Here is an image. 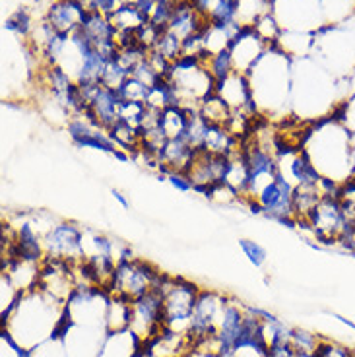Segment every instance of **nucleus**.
<instances>
[{
	"instance_id": "f257e3e1",
	"label": "nucleus",
	"mask_w": 355,
	"mask_h": 357,
	"mask_svg": "<svg viewBox=\"0 0 355 357\" xmlns=\"http://www.w3.org/2000/svg\"><path fill=\"white\" fill-rule=\"evenodd\" d=\"M299 148L322 178L342 185L355 177V136L338 113L305 125Z\"/></svg>"
},
{
	"instance_id": "f03ea898",
	"label": "nucleus",
	"mask_w": 355,
	"mask_h": 357,
	"mask_svg": "<svg viewBox=\"0 0 355 357\" xmlns=\"http://www.w3.org/2000/svg\"><path fill=\"white\" fill-rule=\"evenodd\" d=\"M64 312L66 303L36 287L20 294L16 303L2 312V331L8 332L20 348L33 349L59 332Z\"/></svg>"
},
{
	"instance_id": "7ed1b4c3",
	"label": "nucleus",
	"mask_w": 355,
	"mask_h": 357,
	"mask_svg": "<svg viewBox=\"0 0 355 357\" xmlns=\"http://www.w3.org/2000/svg\"><path fill=\"white\" fill-rule=\"evenodd\" d=\"M163 299V326L165 331L187 334L190 317L196 307L200 287L181 278L163 276L160 284Z\"/></svg>"
},
{
	"instance_id": "20e7f679",
	"label": "nucleus",
	"mask_w": 355,
	"mask_h": 357,
	"mask_svg": "<svg viewBox=\"0 0 355 357\" xmlns=\"http://www.w3.org/2000/svg\"><path fill=\"white\" fill-rule=\"evenodd\" d=\"M161 280H163L161 272H158L150 262L130 257L116 262L115 274L107 291L109 295L123 297L126 301H134L151 289H156L161 284Z\"/></svg>"
},
{
	"instance_id": "39448f33",
	"label": "nucleus",
	"mask_w": 355,
	"mask_h": 357,
	"mask_svg": "<svg viewBox=\"0 0 355 357\" xmlns=\"http://www.w3.org/2000/svg\"><path fill=\"white\" fill-rule=\"evenodd\" d=\"M293 190L295 187L280 173L274 181H270L266 187L258 192L255 200H250L249 204L252 212L268 215L275 222L295 229L297 220H295V212H293Z\"/></svg>"
},
{
	"instance_id": "423d86ee",
	"label": "nucleus",
	"mask_w": 355,
	"mask_h": 357,
	"mask_svg": "<svg viewBox=\"0 0 355 357\" xmlns=\"http://www.w3.org/2000/svg\"><path fill=\"white\" fill-rule=\"evenodd\" d=\"M128 331L140 340L144 348L165 331L163 326V299L160 286L142 297L130 301V319Z\"/></svg>"
},
{
	"instance_id": "0eeeda50",
	"label": "nucleus",
	"mask_w": 355,
	"mask_h": 357,
	"mask_svg": "<svg viewBox=\"0 0 355 357\" xmlns=\"http://www.w3.org/2000/svg\"><path fill=\"white\" fill-rule=\"evenodd\" d=\"M227 301H229L227 297L216 294V291L200 289L187 332L195 349L200 344H204V342H208V340H212L216 336L218 324L222 321L223 309H225Z\"/></svg>"
},
{
	"instance_id": "6e6552de",
	"label": "nucleus",
	"mask_w": 355,
	"mask_h": 357,
	"mask_svg": "<svg viewBox=\"0 0 355 357\" xmlns=\"http://www.w3.org/2000/svg\"><path fill=\"white\" fill-rule=\"evenodd\" d=\"M45 259L76 264L84 260V229L74 222H59L43 235Z\"/></svg>"
},
{
	"instance_id": "1a4fd4ad",
	"label": "nucleus",
	"mask_w": 355,
	"mask_h": 357,
	"mask_svg": "<svg viewBox=\"0 0 355 357\" xmlns=\"http://www.w3.org/2000/svg\"><path fill=\"white\" fill-rule=\"evenodd\" d=\"M227 167H229V155H213L198 150L187 173L195 185V190L210 197L213 188L223 185Z\"/></svg>"
},
{
	"instance_id": "9d476101",
	"label": "nucleus",
	"mask_w": 355,
	"mask_h": 357,
	"mask_svg": "<svg viewBox=\"0 0 355 357\" xmlns=\"http://www.w3.org/2000/svg\"><path fill=\"white\" fill-rule=\"evenodd\" d=\"M66 130L72 142L78 148H91V150H99V152L111 153L115 155L121 148L113 142V138L103 130L101 126L91 123L88 116L84 115H72L66 123Z\"/></svg>"
},
{
	"instance_id": "9b49d317",
	"label": "nucleus",
	"mask_w": 355,
	"mask_h": 357,
	"mask_svg": "<svg viewBox=\"0 0 355 357\" xmlns=\"http://www.w3.org/2000/svg\"><path fill=\"white\" fill-rule=\"evenodd\" d=\"M88 8L78 0H54L47 10V24L53 27L56 33L70 37L86 16Z\"/></svg>"
},
{
	"instance_id": "f8f14e48",
	"label": "nucleus",
	"mask_w": 355,
	"mask_h": 357,
	"mask_svg": "<svg viewBox=\"0 0 355 357\" xmlns=\"http://www.w3.org/2000/svg\"><path fill=\"white\" fill-rule=\"evenodd\" d=\"M190 111L192 109H185L177 105V107H169L160 111V128L165 138H181L185 136L188 126V119H190Z\"/></svg>"
},
{
	"instance_id": "ddd939ff",
	"label": "nucleus",
	"mask_w": 355,
	"mask_h": 357,
	"mask_svg": "<svg viewBox=\"0 0 355 357\" xmlns=\"http://www.w3.org/2000/svg\"><path fill=\"white\" fill-rule=\"evenodd\" d=\"M324 197L320 185H307V187H295L293 190V212L297 222H305L312 208L319 204L320 198Z\"/></svg>"
},
{
	"instance_id": "4468645a",
	"label": "nucleus",
	"mask_w": 355,
	"mask_h": 357,
	"mask_svg": "<svg viewBox=\"0 0 355 357\" xmlns=\"http://www.w3.org/2000/svg\"><path fill=\"white\" fill-rule=\"evenodd\" d=\"M111 22L116 27L119 36H128V33H136V29L142 27L150 20L140 14V10L134 6V2H123L115 14L111 16Z\"/></svg>"
},
{
	"instance_id": "2eb2a0df",
	"label": "nucleus",
	"mask_w": 355,
	"mask_h": 357,
	"mask_svg": "<svg viewBox=\"0 0 355 357\" xmlns=\"http://www.w3.org/2000/svg\"><path fill=\"white\" fill-rule=\"evenodd\" d=\"M239 8L241 0H218L212 12L206 16L212 27H237L239 26Z\"/></svg>"
},
{
	"instance_id": "dca6fc26",
	"label": "nucleus",
	"mask_w": 355,
	"mask_h": 357,
	"mask_svg": "<svg viewBox=\"0 0 355 357\" xmlns=\"http://www.w3.org/2000/svg\"><path fill=\"white\" fill-rule=\"evenodd\" d=\"M198 113L200 116L204 119L206 123H210V125H222L227 126L231 121V115H233V111L229 109V105L223 101L216 91H213L212 96H208V98L200 103V107H198Z\"/></svg>"
},
{
	"instance_id": "f3484780",
	"label": "nucleus",
	"mask_w": 355,
	"mask_h": 357,
	"mask_svg": "<svg viewBox=\"0 0 355 357\" xmlns=\"http://www.w3.org/2000/svg\"><path fill=\"white\" fill-rule=\"evenodd\" d=\"M202 63H204V66L212 74V78L216 82H222L223 78H227L229 74L235 72L233 56H231L229 49L218 51V53L210 54V56H202Z\"/></svg>"
},
{
	"instance_id": "a211bd4d",
	"label": "nucleus",
	"mask_w": 355,
	"mask_h": 357,
	"mask_svg": "<svg viewBox=\"0 0 355 357\" xmlns=\"http://www.w3.org/2000/svg\"><path fill=\"white\" fill-rule=\"evenodd\" d=\"M151 86L144 84L138 78H126L125 84L119 89H115L116 96L121 98V101H144L146 103V98H148V91H150Z\"/></svg>"
},
{
	"instance_id": "6ab92c4d",
	"label": "nucleus",
	"mask_w": 355,
	"mask_h": 357,
	"mask_svg": "<svg viewBox=\"0 0 355 357\" xmlns=\"http://www.w3.org/2000/svg\"><path fill=\"white\" fill-rule=\"evenodd\" d=\"M31 16H29V12L24 8L16 10L10 18L4 20V29L6 31H12V33H16V36L27 37L29 36V31H31Z\"/></svg>"
},
{
	"instance_id": "aec40b11",
	"label": "nucleus",
	"mask_w": 355,
	"mask_h": 357,
	"mask_svg": "<svg viewBox=\"0 0 355 357\" xmlns=\"http://www.w3.org/2000/svg\"><path fill=\"white\" fill-rule=\"evenodd\" d=\"M320 340L322 338L315 332L305 331V328H293L292 346L295 348V351H309V354H312L320 344Z\"/></svg>"
},
{
	"instance_id": "412c9836",
	"label": "nucleus",
	"mask_w": 355,
	"mask_h": 357,
	"mask_svg": "<svg viewBox=\"0 0 355 357\" xmlns=\"http://www.w3.org/2000/svg\"><path fill=\"white\" fill-rule=\"evenodd\" d=\"M239 247L241 250H243V255L247 257V260H249L252 266H264V262H266L268 259V252L260 243L252 241V239H239Z\"/></svg>"
},
{
	"instance_id": "4be33fe9",
	"label": "nucleus",
	"mask_w": 355,
	"mask_h": 357,
	"mask_svg": "<svg viewBox=\"0 0 355 357\" xmlns=\"http://www.w3.org/2000/svg\"><path fill=\"white\" fill-rule=\"evenodd\" d=\"M312 357H355L354 349L347 346H342L338 342H330V340H320L317 349L312 351Z\"/></svg>"
},
{
	"instance_id": "5701e85b",
	"label": "nucleus",
	"mask_w": 355,
	"mask_h": 357,
	"mask_svg": "<svg viewBox=\"0 0 355 357\" xmlns=\"http://www.w3.org/2000/svg\"><path fill=\"white\" fill-rule=\"evenodd\" d=\"M165 178L171 183V187H175L177 190H181V192H190V190H195V185H192L188 173H185V171H169V173H165Z\"/></svg>"
},
{
	"instance_id": "b1692460",
	"label": "nucleus",
	"mask_w": 355,
	"mask_h": 357,
	"mask_svg": "<svg viewBox=\"0 0 355 357\" xmlns=\"http://www.w3.org/2000/svg\"><path fill=\"white\" fill-rule=\"evenodd\" d=\"M121 4H123V0H89L88 10H93V12H99L107 18H111Z\"/></svg>"
},
{
	"instance_id": "393cba45",
	"label": "nucleus",
	"mask_w": 355,
	"mask_h": 357,
	"mask_svg": "<svg viewBox=\"0 0 355 357\" xmlns=\"http://www.w3.org/2000/svg\"><path fill=\"white\" fill-rule=\"evenodd\" d=\"M297 351L292 346V342L285 344H272L266 348V357H295Z\"/></svg>"
},
{
	"instance_id": "a878e982",
	"label": "nucleus",
	"mask_w": 355,
	"mask_h": 357,
	"mask_svg": "<svg viewBox=\"0 0 355 357\" xmlns=\"http://www.w3.org/2000/svg\"><path fill=\"white\" fill-rule=\"evenodd\" d=\"M188 2L192 4V8H195L202 18H206V16L212 12V8L216 6L218 0H188Z\"/></svg>"
},
{
	"instance_id": "bb28decb",
	"label": "nucleus",
	"mask_w": 355,
	"mask_h": 357,
	"mask_svg": "<svg viewBox=\"0 0 355 357\" xmlns=\"http://www.w3.org/2000/svg\"><path fill=\"white\" fill-rule=\"evenodd\" d=\"M158 2H160V0H134V6L140 10V14H142V16H146V18L150 20L151 12L156 10Z\"/></svg>"
},
{
	"instance_id": "cd10ccee",
	"label": "nucleus",
	"mask_w": 355,
	"mask_h": 357,
	"mask_svg": "<svg viewBox=\"0 0 355 357\" xmlns=\"http://www.w3.org/2000/svg\"><path fill=\"white\" fill-rule=\"evenodd\" d=\"M113 198H115L116 202L123 206V208H128V200H126L125 195H123L121 190H113Z\"/></svg>"
},
{
	"instance_id": "c85d7f7f",
	"label": "nucleus",
	"mask_w": 355,
	"mask_h": 357,
	"mask_svg": "<svg viewBox=\"0 0 355 357\" xmlns=\"http://www.w3.org/2000/svg\"><path fill=\"white\" fill-rule=\"evenodd\" d=\"M332 317H334V319H336L338 322H342L344 326H347V328H352V331H355V322L347 321L346 317H342V314H332Z\"/></svg>"
},
{
	"instance_id": "c756f323",
	"label": "nucleus",
	"mask_w": 355,
	"mask_h": 357,
	"mask_svg": "<svg viewBox=\"0 0 355 357\" xmlns=\"http://www.w3.org/2000/svg\"><path fill=\"white\" fill-rule=\"evenodd\" d=\"M198 357H222V356H213V354H200V351H198Z\"/></svg>"
},
{
	"instance_id": "7c9ffc66",
	"label": "nucleus",
	"mask_w": 355,
	"mask_h": 357,
	"mask_svg": "<svg viewBox=\"0 0 355 357\" xmlns=\"http://www.w3.org/2000/svg\"><path fill=\"white\" fill-rule=\"evenodd\" d=\"M78 2H82V4H84V6L88 8V2H89V0H78Z\"/></svg>"
}]
</instances>
